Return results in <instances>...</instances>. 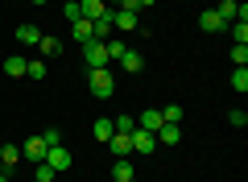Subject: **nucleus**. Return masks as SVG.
Listing matches in <instances>:
<instances>
[{"instance_id": "nucleus-1", "label": "nucleus", "mask_w": 248, "mask_h": 182, "mask_svg": "<svg viewBox=\"0 0 248 182\" xmlns=\"http://www.w3.org/2000/svg\"><path fill=\"white\" fill-rule=\"evenodd\" d=\"M87 87H91V96H99V99L116 96V83H112V75H108V66H95V70H87Z\"/></svg>"}, {"instance_id": "nucleus-2", "label": "nucleus", "mask_w": 248, "mask_h": 182, "mask_svg": "<svg viewBox=\"0 0 248 182\" xmlns=\"http://www.w3.org/2000/svg\"><path fill=\"white\" fill-rule=\"evenodd\" d=\"M83 62H87V70L108 66V50H104V42H83Z\"/></svg>"}, {"instance_id": "nucleus-3", "label": "nucleus", "mask_w": 248, "mask_h": 182, "mask_svg": "<svg viewBox=\"0 0 248 182\" xmlns=\"http://www.w3.org/2000/svg\"><path fill=\"white\" fill-rule=\"evenodd\" d=\"M128 141H133V153H141V157H149L153 149H157V137L145 132V129H133V132H128Z\"/></svg>"}, {"instance_id": "nucleus-4", "label": "nucleus", "mask_w": 248, "mask_h": 182, "mask_svg": "<svg viewBox=\"0 0 248 182\" xmlns=\"http://www.w3.org/2000/svg\"><path fill=\"white\" fill-rule=\"evenodd\" d=\"M46 153H50V145L42 141V132H37V137H29L25 145H21V157H29V162H46Z\"/></svg>"}, {"instance_id": "nucleus-5", "label": "nucleus", "mask_w": 248, "mask_h": 182, "mask_svg": "<svg viewBox=\"0 0 248 182\" xmlns=\"http://www.w3.org/2000/svg\"><path fill=\"white\" fill-rule=\"evenodd\" d=\"M112 29H124V33H133V29H141V17H137V13H124V9H116Z\"/></svg>"}, {"instance_id": "nucleus-6", "label": "nucleus", "mask_w": 248, "mask_h": 182, "mask_svg": "<svg viewBox=\"0 0 248 182\" xmlns=\"http://www.w3.org/2000/svg\"><path fill=\"white\" fill-rule=\"evenodd\" d=\"M46 162H50L54 165V170H66V165H71V149H66V145H50V153H46Z\"/></svg>"}, {"instance_id": "nucleus-7", "label": "nucleus", "mask_w": 248, "mask_h": 182, "mask_svg": "<svg viewBox=\"0 0 248 182\" xmlns=\"http://www.w3.org/2000/svg\"><path fill=\"white\" fill-rule=\"evenodd\" d=\"M79 13H83L87 21H99V17L108 13V4H104V0H79Z\"/></svg>"}, {"instance_id": "nucleus-8", "label": "nucleus", "mask_w": 248, "mask_h": 182, "mask_svg": "<svg viewBox=\"0 0 248 182\" xmlns=\"http://www.w3.org/2000/svg\"><path fill=\"white\" fill-rule=\"evenodd\" d=\"M153 137H157V145H178V141H182V129H178V124H161Z\"/></svg>"}, {"instance_id": "nucleus-9", "label": "nucleus", "mask_w": 248, "mask_h": 182, "mask_svg": "<svg viewBox=\"0 0 248 182\" xmlns=\"http://www.w3.org/2000/svg\"><path fill=\"white\" fill-rule=\"evenodd\" d=\"M199 25H203L207 33H219V29H228V21H223V17H219V13H215V9H207L203 17H199Z\"/></svg>"}, {"instance_id": "nucleus-10", "label": "nucleus", "mask_w": 248, "mask_h": 182, "mask_svg": "<svg viewBox=\"0 0 248 182\" xmlns=\"http://www.w3.org/2000/svg\"><path fill=\"white\" fill-rule=\"evenodd\" d=\"M108 145H112L116 157H128V153H133V141H128V132H112V141H108Z\"/></svg>"}, {"instance_id": "nucleus-11", "label": "nucleus", "mask_w": 248, "mask_h": 182, "mask_svg": "<svg viewBox=\"0 0 248 182\" xmlns=\"http://www.w3.org/2000/svg\"><path fill=\"white\" fill-rule=\"evenodd\" d=\"M137 129H145V132H157V129H161V112H157V108H149V112H141V120H137Z\"/></svg>"}, {"instance_id": "nucleus-12", "label": "nucleus", "mask_w": 248, "mask_h": 182, "mask_svg": "<svg viewBox=\"0 0 248 182\" xmlns=\"http://www.w3.org/2000/svg\"><path fill=\"white\" fill-rule=\"evenodd\" d=\"M17 42L21 46H37V42H42V29H37V25H17Z\"/></svg>"}, {"instance_id": "nucleus-13", "label": "nucleus", "mask_w": 248, "mask_h": 182, "mask_svg": "<svg viewBox=\"0 0 248 182\" xmlns=\"http://www.w3.org/2000/svg\"><path fill=\"white\" fill-rule=\"evenodd\" d=\"M120 66L128 70V75H137V70L145 66V58H141V54H137V50H124V54H120Z\"/></svg>"}, {"instance_id": "nucleus-14", "label": "nucleus", "mask_w": 248, "mask_h": 182, "mask_svg": "<svg viewBox=\"0 0 248 182\" xmlns=\"http://www.w3.org/2000/svg\"><path fill=\"white\" fill-rule=\"evenodd\" d=\"M71 29H75V42H79V46H83V42H91V21H87V17H75V21H71Z\"/></svg>"}, {"instance_id": "nucleus-15", "label": "nucleus", "mask_w": 248, "mask_h": 182, "mask_svg": "<svg viewBox=\"0 0 248 182\" xmlns=\"http://www.w3.org/2000/svg\"><path fill=\"white\" fill-rule=\"evenodd\" d=\"M112 178H116V182H133V162H128V157H120V162L112 165Z\"/></svg>"}, {"instance_id": "nucleus-16", "label": "nucleus", "mask_w": 248, "mask_h": 182, "mask_svg": "<svg viewBox=\"0 0 248 182\" xmlns=\"http://www.w3.org/2000/svg\"><path fill=\"white\" fill-rule=\"evenodd\" d=\"M17 162H21V145H4L0 149V165H4V170H13Z\"/></svg>"}, {"instance_id": "nucleus-17", "label": "nucleus", "mask_w": 248, "mask_h": 182, "mask_svg": "<svg viewBox=\"0 0 248 182\" xmlns=\"http://www.w3.org/2000/svg\"><path fill=\"white\" fill-rule=\"evenodd\" d=\"M25 62L29 58H4V75L9 79H25Z\"/></svg>"}, {"instance_id": "nucleus-18", "label": "nucleus", "mask_w": 248, "mask_h": 182, "mask_svg": "<svg viewBox=\"0 0 248 182\" xmlns=\"http://www.w3.org/2000/svg\"><path fill=\"white\" fill-rule=\"evenodd\" d=\"M91 132H95V141H104V145H108V141H112V120H108V116H104V120H95V124H91Z\"/></svg>"}, {"instance_id": "nucleus-19", "label": "nucleus", "mask_w": 248, "mask_h": 182, "mask_svg": "<svg viewBox=\"0 0 248 182\" xmlns=\"http://www.w3.org/2000/svg\"><path fill=\"white\" fill-rule=\"evenodd\" d=\"M58 178V170H54L50 162H37V170H33V182H54Z\"/></svg>"}, {"instance_id": "nucleus-20", "label": "nucleus", "mask_w": 248, "mask_h": 182, "mask_svg": "<svg viewBox=\"0 0 248 182\" xmlns=\"http://www.w3.org/2000/svg\"><path fill=\"white\" fill-rule=\"evenodd\" d=\"M215 13H219V17L228 21V25H232V21L240 17V4H236V0H223V4H219V9H215Z\"/></svg>"}, {"instance_id": "nucleus-21", "label": "nucleus", "mask_w": 248, "mask_h": 182, "mask_svg": "<svg viewBox=\"0 0 248 182\" xmlns=\"http://www.w3.org/2000/svg\"><path fill=\"white\" fill-rule=\"evenodd\" d=\"M157 112H161V124H182V108H178V104L157 108Z\"/></svg>"}, {"instance_id": "nucleus-22", "label": "nucleus", "mask_w": 248, "mask_h": 182, "mask_svg": "<svg viewBox=\"0 0 248 182\" xmlns=\"http://www.w3.org/2000/svg\"><path fill=\"white\" fill-rule=\"evenodd\" d=\"M232 42H236V46H248V25H244V21H232Z\"/></svg>"}, {"instance_id": "nucleus-23", "label": "nucleus", "mask_w": 248, "mask_h": 182, "mask_svg": "<svg viewBox=\"0 0 248 182\" xmlns=\"http://www.w3.org/2000/svg\"><path fill=\"white\" fill-rule=\"evenodd\" d=\"M25 79H46V62L42 58H29L25 62Z\"/></svg>"}, {"instance_id": "nucleus-24", "label": "nucleus", "mask_w": 248, "mask_h": 182, "mask_svg": "<svg viewBox=\"0 0 248 182\" xmlns=\"http://www.w3.org/2000/svg\"><path fill=\"white\" fill-rule=\"evenodd\" d=\"M104 50H108V62H112V58H120V54L128 50V46H124L120 37H108V42H104Z\"/></svg>"}, {"instance_id": "nucleus-25", "label": "nucleus", "mask_w": 248, "mask_h": 182, "mask_svg": "<svg viewBox=\"0 0 248 182\" xmlns=\"http://www.w3.org/2000/svg\"><path fill=\"white\" fill-rule=\"evenodd\" d=\"M37 46H42V54H46V58H54V54H62V42H58V37H42Z\"/></svg>"}, {"instance_id": "nucleus-26", "label": "nucleus", "mask_w": 248, "mask_h": 182, "mask_svg": "<svg viewBox=\"0 0 248 182\" xmlns=\"http://www.w3.org/2000/svg\"><path fill=\"white\" fill-rule=\"evenodd\" d=\"M232 87H236V91H248V66H236V70H232Z\"/></svg>"}, {"instance_id": "nucleus-27", "label": "nucleus", "mask_w": 248, "mask_h": 182, "mask_svg": "<svg viewBox=\"0 0 248 182\" xmlns=\"http://www.w3.org/2000/svg\"><path fill=\"white\" fill-rule=\"evenodd\" d=\"M112 129H116V132H133V129H137V120H133V116H116Z\"/></svg>"}, {"instance_id": "nucleus-28", "label": "nucleus", "mask_w": 248, "mask_h": 182, "mask_svg": "<svg viewBox=\"0 0 248 182\" xmlns=\"http://www.w3.org/2000/svg\"><path fill=\"white\" fill-rule=\"evenodd\" d=\"M232 62L236 66H248V46H232Z\"/></svg>"}, {"instance_id": "nucleus-29", "label": "nucleus", "mask_w": 248, "mask_h": 182, "mask_svg": "<svg viewBox=\"0 0 248 182\" xmlns=\"http://www.w3.org/2000/svg\"><path fill=\"white\" fill-rule=\"evenodd\" d=\"M228 124H236V129H244V124H248V112H240V108H232V112H228Z\"/></svg>"}, {"instance_id": "nucleus-30", "label": "nucleus", "mask_w": 248, "mask_h": 182, "mask_svg": "<svg viewBox=\"0 0 248 182\" xmlns=\"http://www.w3.org/2000/svg\"><path fill=\"white\" fill-rule=\"evenodd\" d=\"M62 17H66V21L83 17V13H79V0H66V4H62Z\"/></svg>"}, {"instance_id": "nucleus-31", "label": "nucleus", "mask_w": 248, "mask_h": 182, "mask_svg": "<svg viewBox=\"0 0 248 182\" xmlns=\"http://www.w3.org/2000/svg\"><path fill=\"white\" fill-rule=\"evenodd\" d=\"M42 141H46V145H62V129H46Z\"/></svg>"}, {"instance_id": "nucleus-32", "label": "nucleus", "mask_w": 248, "mask_h": 182, "mask_svg": "<svg viewBox=\"0 0 248 182\" xmlns=\"http://www.w3.org/2000/svg\"><path fill=\"white\" fill-rule=\"evenodd\" d=\"M149 4H157V0H141V9H149Z\"/></svg>"}, {"instance_id": "nucleus-33", "label": "nucleus", "mask_w": 248, "mask_h": 182, "mask_svg": "<svg viewBox=\"0 0 248 182\" xmlns=\"http://www.w3.org/2000/svg\"><path fill=\"white\" fill-rule=\"evenodd\" d=\"M4 174H9V170H4V165H0V178H4Z\"/></svg>"}, {"instance_id": "nucleus-34", "label": "nucleus", "mask_w": 248, "mask_h": 182, "mask_svg": "<svg viewBox=\"0 0 248 182\" xmlns=\"http://www.w3.org/2000/svg\"><path fill=\"white\" fill-rule=\"evenodd\" d=\"M33 4H46V0H33Z\"/></svg>"}]
</instances>
